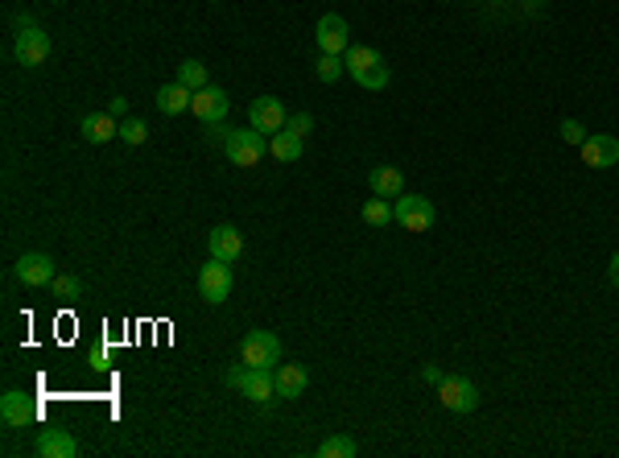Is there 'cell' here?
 <instances>
[{"instance_id": "1", "label": "cell", "mask_w": 619, "mask_h": 458, "mask_svg": "<svg viewBox=\"0 0 619 458\" xmlns=\"http://www.w3.org/2000/svg\"><path fill=\"white\" fill-rule=\"evenodd\" d=\"M343 62H347V75L356 78L364 91H384L388 78H393L384 54H380V50H372V46H351L347 54H343Z\"/></svg>"}, {"instance_id": "2", "label": "cell", "mask_w": 619, "mask_h": 458, "mask_svg": "<svg viewBox=\"0 0 619 458\" xmlns=\"http://www.w3.org/2000/svg\"><path fill=\"white\" fill-rule=\"evenodd\" d=\"M227 384L232 389H240L248 400H256V405H273L277 397V380H273V368H248V363H236L232 371H227Z\"/></svg>"}, {"instance_id": "3", "label": "cell", "mask_w": 619, "mask_h": 458, "mask_svg": "<svg viewBox=\"0 0 619 458\" xmlns=\"http://www.w3.org/2000/svg\"><path fill=\"white\" fill-rule=\"evenodd\" d=\"M223 153H227V161L240 169H252L261 166L264 153H269V141H264V133H256V128H232L227 133V141H223Z\"/></svg>"}, {"instance_id": "4", "label": "cell", "mask_w": 619, "mask_h": 458, "mask_svg": "<svg viewBox=\"0 0 619 458\" xmlns=\"http://www.w3.org/2000/svg\"><path fill=\"white\" fill-rule=\"evenodd\" d=\"M13 54H17L21 67H42L50 59V38L33 17L17 21V41H13Z\"/></svg>"}, {"instance_id": "5", "label": "cell", "mask_w": 619, "mask_h": 458, "mask_svg": "<svg viewBox=\"0 0 619 458\" xmlns=\"http://www.w3.org/2000/svg\"><path fill=\"white\" fill-rule=\"evenodd\" d=\"M240 363H248V368H277L281 339L273 331H248L240 343Z\"/></svg>"}, {"instance_id": "6", "label": "cell", "mask_w": 619, "mask_h": 458, "mask_svg": "<svg viewBox=\"0 0 619 458\" xmlns=\"http://www.w3.org/2000/svg\"><path fill=\"white\" fill-rule=\"evenodd\" d=\"M199 293H203L207 306H219L232 298V264L227 261H207L203 269H199Z\"/></svg>"}, {"instance_id": "7", "label": "cell", "mask_w": 619, "mask_h": 458, "mask_svg": "<svg viewBox=\"0 0 619 458\" xmlns=\"http://www.w3.org/2000/svg\"><path fill=\"white\" fill-rule=\"evenodd\" d=\"M393 211H397V224L405 227V232H430L434 219H438L434 203L421 198V195H401L397 203H393Z\"/></svg>"}, {"instance_id": "8", "label": "cell", "mask_w": 619, "mask_h": 458, "mask_svg": "<svg viewBox=\"0 0 619 458\" xmlns=\"http://www.w3.org/2000/svg\"><path fill=\"white\" fill-rule=\"evenodd\" d=\"M438 400H442V409H450V413H475L479 409V389H475L471 380H463V376H446V380L438 384Z\"/></svg>"}, {"instance_id": "9", "label": "cell", "mask_w": 619, "mask_h": 458, "mask_svg": "<svg viewBox=\"0 0 619 458\" xmlns=\"http://www.w3.org/2000/svg\"><path fill=\"white\" fill-rule=\"evenodd\" d=\"M314 38H319L322 54H347L351 50V30H347V21H343L339 13H322Z\"/></svg>"}, {"instance_id": "10", "label": "cell", "mask_w": 619, "mask_h": 458, "mask_svg": "<svg viewBox=\"0 0 619 458\" xmlns=\"http://www.w3.org/2000/svg\"><path fill=\"white\" fill-rule=\"evenodd\" d=\"M0 417H5V426L9 429H25L38 421V400L25 397L21 389H9L5 397H0Z\"/></svg>"}, {"instance_id": "11", "label": "cell", "mask_w": 619, "mask_h": 458, "mask_svg": "<svg viewBox=\"0 0 619 458\" xmlns=\"http://www.w3.org/2000/svg\"><path fill=\"white\" fill-rule=\"evenodd\" d=\"M190 112L203 120V124H223V116L232 112V99H227V91L223 87H211V83H207L203 91H194Z\"/></svg>"}, {"instance_id": "12", "label": "cell", "mask_w": 619, "mask_h": 458, "mask_svg": "<svg viewBox=\"0 0 619 458\" xmlns=\"http://www.w3.org/2000/svg\"><path fill=\"white\" fill-rule=\"evenodd\" d=\"M248 116H252V128L256 133H264V137H273V133H281L285 128V104H281L277 96H261V99H252L248 107Z\"/></svg>"}, {"instance_id": "13", "label": "cell", "mask_w": 619, "mask_h": 458, "mask_svg": "<svg viewBox=\"0 0 619 458\" xmlns=\"http://www.w3.org/2000/svg\"><path fill=\"white\" fill-rule=\"evenodd\" d=\"M582 161H587L590 169L619 166V137H611V133H595V137H587L582 141Z\"/></svg>"}, {"instance_id": "14", "label": "cell", "mask_w": 619, "mask_h": 458, "mask_svg": "<svg viewBox=\"0 0 619 458\" xmlns=\"http://www.w3.org/2000/svg\"><path fill=\"white\" fill-rule=\"evenodd\" d=\"M13 273H17L21 285H30V289H42V285L54 281V261H50L46 252H25V256L17 261V269H13Z\"/></svg>"}, {"instance_id": "15", "label": "cell", "mask_w": 619, "mask_h": 458, "mask_svg": "<svg viewBox=\"0 0 619 458\" xmlns=\"http://www.w3.org/2000/svg\"><path fill=\"white\" fill-rule=\"evenodd\" d=\"M33 454H38V458H75L79 454V442L70 438L67 429H38Z\"/></svg>"}, {"instance_id": "16", "label": "cell", "mask_w": 619, "mask_h": 458, "mask_svg": "<svg viewBox=\"0 0 619 458\" xmlns=\"http://www.w3.org/2000/svg\"><path fill=\"white\" fill-rule=\"evenodd\" d=\"M207 248H211L215 261H227V264L244 256V240H240V232H236L232 224L211 227V235H207Z\"/></svg>"}, {"instance_id": "17", "label": "cell", "mask_w": 619, "mask_h": 458, "mask_svg": "<svg viewBox=\"0 0 619 458\" xmlns=\"http://www.w3.org/2000/svg\"><path fill=\"white\" fill-rule=\"evenodd\" d=\"M273 380H277L281 400H293L310 389V371L301 368V363H277V368H273Z\"/></svg>"}, {"instance_id": "18", "label": "cell", "mask_w": 619, "mask_h": 458, "mask_svg": "<svg viewBox=\"0 0 619 458\" xmlns=\"http://www.w3.org/2000/svg\"><path fill=\"white\" fill-rule=\"evenodd\" d=\"M79 133H83L91 145H104V141L120 137V120L112 116V112H88V116H83V124H79Z\"/></svg>"}, {"instance_id": "19", "label": "cell", "mask_w": 619, "mask_h": 458, "mask_svg": "<svg viewBox=\"0 0 619 458\" xmlns=\"http://www.w3.org/2000/svg\"><path fill=\"white\" fill-rule=\"evenodd\" d=\"M368 186H372V195L380 198H401L405 195V174L397 166H376L368 174Z\"/></svg>"}, {"instance_id": "20", "label": "cell", "mask_w": 619, "mask_h": 458, "mask_svg": "<svg viewBox=\"0 0 619 458\" xmlns=\"http://www.w3.org/2000/svg\"><path fill=\"white\" fill-rule=\"evenodd\" d=\"M190 104H194V91L182 87V83L157 87V112H165V116H182V112H190Z\"/></svg>"}, {"instance_id": "21", "label": "cell", "mask_w": 619, "mask_h": 458, "mask_svg": "<svg viewBox=\"0 0 619 458\" xmlns=\"http://www.w3.org/2000/svg\"><path fill=\"white\" fill-rule=\"evenodd\" d=\"M269 153L290 166V161H298V157H301V137H293L290 128H281V133H273V137H269Z\"/></svg>"}, {"instance_id": "22", "label": "cell", "mask_w": 619, "mask_h": 458, "mask_svg": "<svg viewBox=\"0 0 619 458\" xmlns=\"http://www.w3.org/2000/svg\"><path fill=\"white\" fill-rule=\"evenodd\" d=\"M364 224L368 227H388V224H397V211H393V203L388 198H368L364 203Z\"/></svg>"}, {"instance_id": "23", "label": "cell", "mask_w": 619, "mask_h": 458, "mask_svg": "<svg viewBox=\"0 0 619 458\" xmlns=\"http://www.w3.org/2000/svg\"><path fill=\"white\" fill-rule=\"evenodd\" d=\"M359 446L356 438H347V434H330V438H322L319 446V458H356Z\"/></svg>"}, {"instance_id": "24", "label": "cell", "mask_w": 619, "mask_h": 458, "mask_svg": "<svg viewBox=\"0 0 619 458\" xmlns=\"http://www.w3.org/2000/svg\"><path fill=\"white\" fill-rule=\"evenodd\" d=\"M314 75H319L322 83H335V78L347 75V62H343V54H322V50H319V59H314Z\"/></svg>"}, {"instance_id": "25", "label": "cell", "mask_w": 619, "mask_h": 458, "mask_svg": "<svg viewBox=\"0 0 619 458\" xmlns=\"http://www.w3.org/2000/svg\"><path fill=\"white\" fill-rule=\"evenodd\" d=\"M178 83H182V87H190V91H203L207 87V67L199 59H186L182 67H178Z\"/></svg>"}, {"instance_id": "26", "label": "cell", "mask_w": 619, "mask_h": 458, "mask_svg": "<svg viewBox=\"0 0 619 458\" xmlns=\"http://www.w3.org/2000/svg\"><path fill=\"white\" fill-rule=\"evenodd\" d=\"M120 137H125V145H145V141H149V124H145V120H136V116H128L125 124H120Z\"/></svg>"}, {"instance_id": "27", "label": "cell", "mask_w": 619, "mask_h": 458, "mask_svg": "<svg viewBox=\"0 0 619 458\" xmlns=\"http://www.w3.org/2000/svg\"><path fill=\"white\" fill-rule=\"evenodd\" d=\"M50 289H54V298H79V293H83V281H79V277L59 273L54 281H50Z\"/></svg>"}, {"instance_id": "28", "label": "cell", "mask_w": 619, "mask_h": 458, "mask_svg": "<svg viewBox=\"0 0 619 458\" xmlns=\"http://www.w3.org/2000/svg\"><path fill=\"white\" fill-rule=\"evenodd\" d=\"M285 128H290L293 137H301V141H306L310 133H314V116H310V112H298V116H290V120H285Z\"/></svg>"}, {"instance_id": "29", "label": "cell", "mask_w": 619, "mask_h": 458, "mask_svg": "<svg viewBox=\"0 0 619 458\" xmlns=\"http://www.w3.org/2000/svg\"><path fill=\"white\" fill-rule=\"evenodd\" d=\"M561 141L582 149V141H587V128H582V120H561Z\"/></svg>"}, {"instance_id": "30", "label": "cell", "mask_w": 619, "mask_h": 458, "mask_svg": "<svg viewBox=\"0 0 619 458\" xmlns=\"http://www.w3.org/2000/svg\"><path fill=\"white\" fill-rule=\"evenodd\" d=\"M421 380H426V384H434V389H438V384L446 380V371L438 368V363H426V368H421Z\"/></svg>"}, {"instance_id": "31", "label": "cell", "mask_w": 619, "mask_h": 458, "mask_svg": "<svg viewBox=\"0 0 619 458\" xmlns=\"http://www.w3.org/2000/svg\"><path fill=\"white\" fill-rule=\"evenodd\" d=\"M107 112H112L116 120H125V116H128V99H125V96H116L112 104H107Z\"/></svg>"}, {"instance_id": "32", "label": "cell", "mask_w": 619, "mask_h": 458, "mask_svg": "<svg viewBox=\"0 0 619 458\" xmlns=\"http://www.w3.org/2000/svg\"><path fill=\"white\" fill-rule=\"evenodd\" d=\"M607 277H611V285H615V289H619V252L611 256V269H607Z\"/></svg>"}, {"instance_id": "33", "label": "cell", "mask_w": 619, "mask_h": 458, "mask_svg": "<svg viewBox=\"0 0 619 458\" xmlns=\"http://www.w3.org/2000/svg\"><path fill=\"white\" fill-rule=\"evenodd\" d=\"M529 9H541V0H529Z\"/></svg>"}, {"instance_id": "34", "label": "cell", "mask_w": 619, "mask_h": 458, "mask_svg": "<svg viewBox=\"0 0 619 458\" xmlns=\"http://www.w3.org/2000/svg\"><path fill=\"white\" fill-rule=\"evenodd\" d=\"M495 5H508V0H495Z\"/></svg>"}]
</instances>
